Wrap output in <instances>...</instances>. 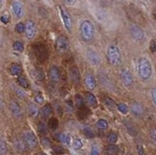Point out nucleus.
<instances>
[{
    "label": "nucleus",
    "mask_w": 156,
    "mask_h": 155,
    "mask_svg": "<svg viewBox=\"0 0 156 155\" xmlns=\"http://www.w3.org/2000/svg\"><path fill=\"white\" fill-rule=\"evenodd\" d=\"M137 73L141 80H149L152 74V67L151 63L146 58H140L137 63Z\"/></svg>",
    "instance_id": "f257e3e1"
},
{
    "label": "nucleus",
    "mask_w": 156,
    "mask_h": 155,
    "mask_svg": "<svg viewBox=\"0 0 156 155\" xmlns=\"http://www.w3.org/2000/svg\"><path fill=\"white\" fill-rule=\"evenodd\" d=\"M34 54L39 62H45L49 57V52L47 46L42 42H36L33 45Z\"/></svg>",
    "instance_id": "f03ea898"
},
{
    "label": "nucleus",
    "mask_w": 156,
    "mask_h": 155,
    "mask_svg": "<svg viewBox=\"0 0 156 155\" xmlns=\"http://www.w3.org/2000/svg\"><path fill=\"white\" fill-rule=\"evenodd\" d=\"M95 29L92 22L89 20H84L81 24V35L86 41L91 40L94 36Z\"/></svg>",
    "instance_id": "7ed1b4c3"
},
{
    "label": "nucleus",
    "mask_w": 156,
    "mask_h": 155,
    "mask_svg": "<svg viewBox=\"0 0 156 155\" xmlns=\"http://www.w3.org/2000/svg\"><path fill=\"white\" fill-rule=\"evenodd\" d=\"M107 61L111 65H118L121 62V52L116 45H110L107 49Z\"/></svg>",
    "instance_id": "20e7f679"
},
{
    "label": "nucleus",
    "mask_w": 156,
    "mask_h": 155,
    "mask_svg": "<svg viewBox=\"0 0 156 155\" xmlns=\"http://www.w3.org/2000/svg\"><path fill=\"white\" fill-rule=\"evenodd\" d=\"M23 142L30 148H35L38 147V139L32 131H26L23 133Z\"/></svg>",
    "instance_id": "39448f33"
},
{
    "label": "nucleus",
    "mask_w": 156,
    "mask_h": 155,
    "mask_svg": "<svg viewBox=\"0 0 156 155\" xmlns=\"http://www.w3.org/2000/svg\"><path fill=\"white\" fill-rule=\"evenodd\" d=\"M120 77L122 80V83H123V85L126 86V87H130V86L133 84V77L131 72L128 69H123L120 73Z\"/></svg>",
    "instance_id": "423d86ee"
},
{
    "label": "nucleus",
    "mask_w": 156,
    "mask_h": 155,
    "mask_svg": "<svg viewBox=\"0 0 156 155\" xmlns=\"http://www.w3.org/2000/svg\"><path fill=\"white\" fill-rule=\"evenodd\" d=\"M56 48L58 52L64 53L69 49V40H68L65 36L61 35L58 36L56 42Z\"/></svg>",
    "instance_id": "0eeeda50"
},
{
    "label": "nucleus",
    "mask_w": 156,
    "mask_h": 155,
    "mask_svg": "<svg viewBox=\"0 0 156 155\" xmlns=\"http://www.w3.org/2000/svg\"><path fill=\"white\" fill-rule=\"evenodd\" d=\"M59 12H61V18H62L64 27H65L68 32H71L72 21H71V17L69 16V13H68V12L62 6H59Z\"/></svg>",
    "instance_id": "6e6552de"
},
{
    "label": "nucleus",
    "mask_w": 156,
    "mask_h": 155,
    "mask_svg": "<svg viewBox=\"0 0 156 155\" xmlns=\"http://www.w3.org/2000/svg\"><path fill=\"white\" fill-rule=\"evenodd\" d=\"M36 34V26L35 24V22L32 20H28L25 25V35L27 36V38L32 39L35 38V35Z\"/></svg>",
    "instance_id": "1a4fd4ad"
},
{
    "label": "nucleus",
    "mask_w": 156,
    "mask_h": 155,
    "mask_svg": "<svg viewBox=\"0 0 156 155\" xmlns=\"http://www.w3.org/2000/svg\"><path fill=\"white\" fill-rule=\"evenodd\" d=\"M129 30H130V35H131V36L134 39H136V40H142V39L144 38V35H145L144 31L142 30L139 26L132 24V25H130Z\"/></svg>",
    "instance_id": "9d476101"
},
{
    "label": "nucleus",
    "mask_w": 156,
    "mask_h": 155,
    "mask_svg": "<svg viewBox=\"0 0 156 155\" xmlns=\"http://www.w3.org/2000/svg\"><path fill=\"white\" fill-rule=\"evenodd\" d=\"M87 58H88V61H90L91 64H93L95 66L99 65L101 63L100 55L98 53H96L94 50L88 49V51H87Z\"/></svg>",
    "instance_id": "9b49d317"
},
{
    "label": "nucleus",
    "mask_w": 156,
    "mask_h": 155,
    "mask_svg": "<svg viewBox=\"0 0 156 155\" xmlns=\"http://www.w3.org/2000/svg\"><path fill=\"white\" fill-rule=\"evenodd\" d=\"M48 76L49 79L51 80L53 83H58L61 80V72H59V69L56 66L53 65L48 71Z\"/></svg>",
    "instance_id": "f8f14e48"
},
{
    "label": "nucleus",
    "mask_w": 156,
    "mask_h": 155,
    "mask_svg": "<svg viewBox=\"0 0 156 155\" xmlns=\"http://www.w3.org/2000/svg\"><path fill=\"white\" fill-rule=\"evenodd\" d=\"M69 74H70V78H71V80L73 83L78 84L80 83L81 81V74H80V71L78 69V67L73 65L70 67L69 69Z\"/></svg>",
    "instance_id": "ddd939ff"
},
{
    "label": "nucleus",
    "mask_w": 156,
    "mask_h": 155,
    "mask_svg": "<svg viewBox=\"0 0 156 155\" xmlns=\"http://www.w3.org/2000/svg\"><path fill=\"white\" fill-rule=\"evenodd\" d=\"M12 8H13V13H15V16L17 18L22 17V16H23V13H24V10H23V6H22V4L20 2H18V1L13 2Z\"/></svg>",
    "instance_id": "4468645a"
},
{
    "label": "nucleus",
    "mask_w": 156,
    "mask_h": 155,
    "mask_svg": "<svg viewBox=\"0 0 156 155\" xmlns=\"http://www.w3.org/2000/svg\"><path fill=\"white\" fill-rule=\"evenodd\" d=\"M10 110L13 114V116L17 118V119H19V118L22 117L21 108L19 106V104H18L16 102H11L10 103Z\"/></svg>",
    "instance_id": "2eb2a0df"
},
{
    "label": "nucleus",
    "mask_w": 156,
    "mask_h": 155,
    "mask_svg": "<svg viewBox=\"0 0 156 155\" xmlns=\"http://www.w3.org/2000/svg\"><path fill=\"white\" fill-rule=\"evenodd\" d=\"M84 98H85L86 103L88 104L89 106H91V107H96V106H97V104H98L97 98H96L92 93L85 92L84 93Z\"/></svg>",
    "instance_id": "dca6fc26"
},
{
    "label": "nucleus",
    "mask_w": 156,
    "mask_h": 155,
    "mask_svg": "<svg viewBox=\"0 0 156 155\" xmlns=\"http://www.w3.org/2000/svg\"><path fill=\"white\" fill-rule=\"evenodd\" d=\"M84 83H85V85L87 86V88L90 89V90L95 89V88H96V85H97V83H96L95 78L93 77L92 74H90V73L85 76Z\"/></svg>",
    "instance_id": "f3484780"
},
{
    "label": "nucleus",
    "mask_w": 156,
    "mask_h": 155,
    "mask_svg": "<svg viewBox=\"0 0 156 155\" xmlns=\"http://www.w3.org/2000/svg\"><path fill=\"white\" fill-rule=\"evenodd\" d=\"M9 72L12 76H18L19 77L22 73V67L18 63H13L11 64L10 68H9Z\"/></svg>",
    "instance_id": "a211bd4d"
},
{
    "label": "nucleus",
    "mask_w": 156,
    "mask_h": 155,
    "mask_svg": "<svg viewBox=\"0 0 156 155\" xmlns=\"http://www.w3.org/2000/svg\"><path fill=\"white\" fill-rule=\"evenodd\" d=\"M52 113H53V108H52L51 106H50V104H46V106H44L40 110L41 117H42L43 119H47V118H49L50 116H51Z\"/></svg>",
    "instance_id": "6ab92c4d"
},
{
    "label": "nucleus",
    "mask_w": 156,
    "mask_h": 155,
    "mask_svg": "<svg viewBox=\"0 0 156 155\" xmlns=\"http://www.w3.org/2000/svg\"><path fill=\"white\" fill-rule=\"evenodd\" d=\"M131 112L134 114L135 116H141L144 112V109L140 103H132V106H131Z\"/></svg>",
    "instance_id": "aec40b11"
},
{
    "label": "nucleus",
    "mask_w": 156,
    "mask_h": 155,
    "mask_svg": "<svg viewBox=\"0 0 156 155\" xmlns=\"http://www.w3.org/2000/svg\"><path fill=\"white\" fill-rule=\"evenodd\" d=\"M105 152L108 155H118L119 147L116 145H108L105 147Z\"/></svg>",
    "instance_id": "412c9836"
},
{
    "label": "nucleus",
    "mask_w": 156,
    "mask_h": 155,
    "mask_svg": "<svg viewBox=\"0 0 156 155\" xmlns=\"http://www.w3.org/2000/svg\"><path fill=\"white\" fill-rule=\"evenodd\" d=\"M89 114H90V110L84 106V107L81 108L79 110V112H78V116H79L80 119L84 120V119H85V118H87L89 116Z\"/></svg>",
    "instance_id": "4be33fe9"
},
{
    "label": "nucleus",
    "mask_w": 156,
    "mask_h": 155,
    "mask_svg": "<svg viewBox=\"0 0 156 155\" xmlns=\"http://www.w3.org/2000/svg\"><path fill=\"white\" fill-rule=\"evenodd\" d=\"M17 83L21 86V87H23V88H28L29 87V81L23 76H19L17 78Z\"/></svg>",
    "instance_id": "5701e85b"
},
{
    "label": "nucleus",
    "mask_w": 156,
    "mask_h": 155,
    "mask_svg": "<svg viewBox=\"0 0 156 155\" xmlns=\"http://www.w3.org/2000/svg\"><path fill=\"white\" fill-rule=\"evenodd\" d=\"M58 126V120L57 118H51L48 122V127L51 130H56Z\"/></svg>",
    "instance_id": "b1692460"
},
{
    "label": "nucleus",
    "mask_w": 156,
    "mask_h": 155,
    "mask_svg": "<svg viewBox=\"0 0 156 155\" xmlns=\"http://www.w3.org/2000/svg\"><path fill=\"white\" fill-rule=\"evenodd\" d=\"M117 140H118V135H117L116 132H110L107 136L108 143H110V145H115Z\"/></svg>",
    "instance_id": "393cba45"
},
{
    "label": "nucleus",
    "mask_w": 156,
    "mask_h": 155,
    "mask_svg": "<svg viewBox=\"0 0 156 155\" xmlns=\"http://www.w3.org/2000/svg\"><path fill=\"white\" fill-rule=\"evenodd\" d=\"M126 130L127 132L129 133L131 136H136L137 135V130L135 128V126L133 125L131 123H126Z\"/></svg>",
    "instance_id": "a878e982"
},
{
    "label": "nucleus",
    "mask_w": 156,
    "mask_h": 155,
    "mask_svg": "<svg viewBox=\"0 0 156 155\" xmlns=\"http://www.w3.org/2000/svg\"><path fill=\"white\" fill-rule=\"evenodd\" d=\"M75 104H76V106L79 109L84 107V99H82L80 95H76V97H75Z\"/></svg>",
    "instance_id": "bb28decb"
},
{
    "label": "nucleus",
    "mask_w": 156,
    "mask_h": 155,
    "mask_svg": "<svg viewBox=\"0 0 156 155\" xmlns=\"http://www.w3.org/2000/svg\"><path fill=\"white\" fill-rule=\"evenodd\" d=\"M58 140L61 141V142L64 143V144L70 145V135L67 134V133H61L59 134Z\"/></svg>",
    "instance_id": "cd10ccee"
},
{
    "label": "nucleus",
    "mask_w": 156,
    "mask_h": 155,
    "mask_svg": "<svg viewBox=\"0 0 156 155\" xmlns=\"http://www.w3.org/2000/svg\"><path fill=\"white\" fill-rule=\"evenodd\" d=\"M8 152L6 142L3 139L0 138V155H6Z\"/></svg>",
    "instance_id": "c85d7f7f"
},
{
    "label": "nucleus",
    "mask_w": 156,
    "mask_h": 155,
    "mask_svg": "<svg viewBox=\"0 0 156 155\" xmlns=\"http://www.w3.org/2000/svg\"><path fill=\"white\" fill-rule=\"evenodd\" d=\"M104 106L110 108V109H113V108H115L116 106V103L115 102L113 101L112 99H110V98H105L104 99Z\"/></svg>",
    "instance_id": "c756f323"
},
{
    "label": "nucleus",
    "mask_w": 156,
    "mask_h": 155,
    "mask_svg": "<svg viewBox=\"0 0 156 155\" xmlns=\"http://www.w3.org/2000/svg\"><path fill=\"white\" fill-rule=\"evenodd\" d=\"M96 125L99 129H106L108 127V124L107 122L104 120V119H100L97 123H96Z\"/></svg>",
    "instance_id": "7c9ffc66"
},
{
    "label": "nucleus",
    "mask_w": 156,
    "mask_h": 155,
    "mask_svg": "<svg viewBox=\"0 0 156 155\" xmlns=\"http://www.w3.org/2000/svg\"><path fill=\"white\" fill-rule=\"evenodd\" d=\"M13 48L15 51H17V52H23L24 50V45L21 41H16L15 43L13 44Z\"/></svg>",
    "instance_id": "2f4dec72"
},
{
    "label": "nucleus",
    "mask_w": 156,
    "mask_h": 155,
    "mask_svg": "<svg viewBox=\"0 0 156 155\" xmlns=\"http://www.w3.org/2000/svg\"><path fill=\"white\" fill-rule=\"evenodd\" d=\"M117 108H118V110L120 111L122 114H127L128 112V107L126 103H118L117 104Z\"/></svg>",
    "instance_id": "473e14b6"
},
{
    "label": "nucleus",
    "mask_w": 156,
    "mask_h": 155,
    "mask_svg": "<svg viewBox=\"0 0 156 155\" xmlns=\"http://www.w3.org/2000/svg\"><path fill=\"white\" fill-rule=\"evenodd\" d=\"M82 133H84L87 138H94V132L89 126H85L84 128L82 129Z\"/></svg>",
    "instance_id": "72a5a7b5"
},
{
    "label": "nucleus",
    "mask_w": 156,
    "mask_h": 155,
    "mask_svg": "<svg viewBox=\"0 0 156 155\" xmlns=\"http://www.w3.org/2000/svg\"><path fill=\"white\" fill-rule=\"evenodd\" d=\"M38 132H39V133H40V134H42V135H45V134L47 133V127H46V125H45L43 122L38 123Z\"/></svg>",
    "instance_id": "f704fd0d"
},
{
    "label": "nucleus",
    "mask_w": 156,
    "mask_h": 155,
    "mask_svg": "<svg viewBox=\"0 0 156 155\" xmlns=\"http://www.w3.org/2000/svg\"><path fill=\"white\" fill-rule=\"evenodd\" d=\"M15 30H16V33H18V34L24 33V32H25V25L22 23V22H18V23L16 24Z\"/></svg>",
    "instance_id": "c9c22d12"
},
{
    "label": "nucleus",
    "mask_w": 156,
    "mask_h": 155,
    "mask_svg": "<svg viewBox=\"0 0 156 155\" xmlns=\"http://www.w3.org/2000/svg\"><path fill=\"white\" fill-rule=\"evenodd\" d=\"M82 145H84V144H82V141L80 138H76L73 141V148H74V149H80L82 148Z\"/></svg>",
    "instance_id": "e433bc0d"
},
{
    "label": "nucleus",
    "mask_w": 156,
    "mask_h": 155,
    "mask_svg": "<svg viewBox=\"0 0 156 155\" xmlns=\"http://www.w3.org/2000/svg\"><path fill=\"white\" fill-rule=\"evenodd\" d=\"M53 150H54V152L56 153V154H58V155H61V154H64L65 153V149H64L61 145H54L53 147Z\"/></svg>",
    "instance_id": "4c0bfd02"
},
{
    "label": "nucleus",
    "mask_w": 156,
    "mask_h": 155,
    "mask_svg": "<svg viewBox=\"0 0 156 155\" xmlns=\"http://www.w3.org/2000/svg\"><path fill=\"white\" fill-rule=\"evenodd\" d=\"M149 138L151 140V142L153 144H156V128L155 127H152L149 130Z\"/></svg>",
    "instance_id": "58836bf2"
},
{
    "label": "nucleus",
    "mask_w": 156,
    "mask_h": 155,
    "mask_svg": "<svg viewBox=\"0 0 156 155\" xmlns=\"http://www.w3.org/2000/svg\"><path fill=\"white\" fill-rule=\"evenodd\" d=\"M35 78L38 80H44V73L41 69H36L35 70Z\"/></svg>",
    "instance_id": "ea45409f"
},
{
    "label": "nucleus",
    "mask_w": 156,
    "mask_h": 155,
    "mask_svg": "<svg viewBox=\"0 0 156 155\" xmlns=\"http://www.w3.org/2000/svg\"><path fill=\"white\" fill-rule=\"evenodd\" d=\"M29 111L31 113V115H33V116H36L38 114V109L36 108V106H35V104H30Z\"/></svg>",
    "instance_id": "a19ab883"
},
{
    "label": "nucleus",
    "mask_w": 156,
    "mask_h": 155,
    "mask_svg": "<svg viewBox=\"0 0 156 155\" xmlns=\"http://www.w3.org/2000/svg\"><path fill=\"white\" fill-rule=\"evenodd\" d=\"M0 21L4 24L9 23V21H10V16H9L8 13H4V15L0 16Z\"/></svg>",
    "instance_id": "79ce46f5"
},
{
    "label": "nucleus",
    "mask_w": 156,
    "mask_h": 155,
    "mask_svg": "<svg viewBox=\"0 0 156 155\" xmlns=\"http://www.w3.org/2000/svg\"><path fill=\"white\" fill-rule=\"evenodd\" d=\"M136 149H137V153H138V155H146V152L143 145H138L136 147Z\"/></svg>",
    "instance_id": "37998d69"
},
{
    "label": "nucleus",
    "mask_w": 156,
    "mask_h": 155,
    "mask_svg": "<svg viewBox=\"0 0 156 155\" xmlns=\"http://www.w3.org/2000/svg\"><path fill=\"white\" fill-rule=\"evenodd\" d=\"M149 50L152 53L156 54V39H152L149 43Z\"/></svg>",
    "instance_id": "c03bdc74"
},
{
    "label": "nucleus",
    "mask_w": 156,
    "mask_h": 155,
    "mask_svg": "<svg viewBox=\"0 0 156 155\" xmlns=\"http://www.w3.org/2000/svg\"><path fill=\"white\" fill-rule=\"evenodd\" d=\"M35 101L36 103H39V104L43 103V102H44V98H43V96H42V95H40V94L36 95L35 97Z\"/></svg>",
    "instance_id": "a18cd8bd"
},
{
    "label": "nucleus",
    "mask_w": 156,
    "mask_h": 155,
    "mask_svg": "<svg viewBox=\"0 0 156 155\" xmlns=\"http://www.w3.org/2000/svg\"><path fill=\"white\" fill-rule=\"evenodd\" d=\"M16 148L18 150H23L25 148V143L21 142V141H17L16 142Z\"/></svg>",
    "instance_id": "49530a36"
},
{
    "label": "nucleus",
    "mask_w": 156,
    "mask_h": 155,
    "mask_svg": "<svg viewBox=\"0 0 156 155\" xmlns=\"http://www.w3.org/2000/svg\"><path fill=\"white\" fill-rule=\"evenodd\" d=\"M151 100H152L153 104L156 106V89H153L151 91Z\"/></svg>",
    "instance_id": "de8ad7c7"
},
{
    "label": "nucleus",
    "mask_w": 156,
    "mask_h": 155,
    "mask_svg": "<svg viewBox=\"0 0 156 155\" xmlns=\"http://www.w3.org/2000/svg\"><path fill=\"white\" fill-rule=\"evenodd\" d=\"M41 142H42V145H44L45 147H49V145H51L50 144V141L47 138H42L41 139Z\"/></svg>",
    "instance_id": "09e8293b"
},
{
    "label": "nucleus",
    "mask_w": 156,
    "mask_h": 155,
    "mask_svg": "<svg viewBox=\"0 0 156 155\" xmlns=\"http://www.w3.org/2000/svg\"><path fill=\"white\" fill-rule=\"evenodd\" d=\"M91 155H99L98 148H92V151H91Z\"/></svg>",
    "instance_id": "8fccbe9b"
},
{
    "label": "nucleus",
    "mask_w": 156,
    "mask_h": 155,
    "mask_svg": "<svg viewBox=\"0 0 156 155\" xmlns=\"http://www.w3.org/2000/svg\"><path fill=\"white\" fill-rule=\"evenodd\" d=\"M3 107V100L1 98V96H0V108Z\"/></svg>",
    "instance_id": "3c124183"
},
{
    "label": "nucleus",
    "mask_w": 156,
    "mask_h": 155,
    "mask_svg": "<svg viewBox=\"0 0 156 155\" xmlns=\"http://www.w3.org/2000/svg\"><path fill=\"white\" fill-rule=\"evenodd\" d=\"M39 155H47V154H45V153H40Z\"/></svg>",
    "instance_id": "603ef678"
},
{
    "label": "nucleus",
    "mask_w": 156,
    "mask_h": 155,
    "mask_svg": "<svg viewBox=\"0 0 156 155\" xmlns=\"http://www.w3.org/2000/svg\"><path fill=\"white\" fill-rule=\"evenodd\" d=\"M154 17H155V21H156V15L154 16Z\"/></svg>",
    "instance_id": "864d4df0"
},
{
    "label": "nucleus",
    "mask_w": 156,
    "mask_h": 155,
    "mask_svg": "<svg viewBox=\"0 0 156 155\" xmlns=\"http://www.w3.org/2000/svg\"><path fill=\"white\" fill-rule=\"evenodd\" d=\"M104 155H108V154H104Z\"/></svg>",
    "instance_id": "5fc2aeb1"
}]
</instances>
